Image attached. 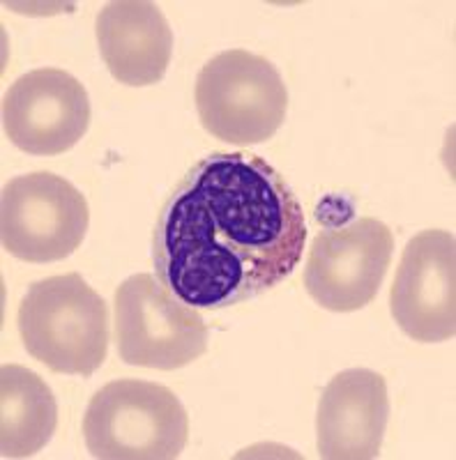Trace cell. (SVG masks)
I'll list each match as a JSON object with an SVG mask.
<instances>
[{
	"label": "cell",
	"instance_id": "1",
	"mask_svg": "<svg viewBox=\"0 0 456 460\" xmlns=\"http://www.w3.org/2000/svg\"><path fill=\"white\" fill-rule=\"evenodd\" d=\"M304 244L302 203L282 172L252 152H212L164 200L152 265L180 302L219 311L286 281Z\"/></svg>",
	"mask_w": 456,
	"mask_h": 460
},
{
	"label": "cell",
	"instance_id": "2",
	"mask_svg": "<svg viewBox=\"0 0 456 460\" xmlns=\"http://www.w3.org/2000/svg\"><path fill=\"white\" fill-rule=\"evenodd\" d=\"M32 359L53 373L90 377L109 350V309L81 274L35 281L16 314Z\"/></svg>",
	"mask_w": 456,
	"mask_h": 460
},
{
	"label": "cell",
	"instance_id": "3",
	"mask_svg": "<svg viewBox=\"0 0 456 460\" xmlns=\"http://www.w3.org/2000/svg\"><path fill=\"white\" fill-rule=\"evenodd\" d=\"M84 438L93 458L174 460L187 447L189 417L168 387L127 377L90 398Z\"/></svg>",
	"mask_w": 456,
	"mask_h": 460
},
{
	"label": "cell",
	"instance_id": "4",
	"mask_svg": "<svg viewBox=\"0 0 456 460\" xmlns=\"http://www.w3.org/2000/svg\"><path fill=\"white\" fill-rule=\"evenodd\" d=\"M194 100L203 129L231 146L270 141L289 111L279 69L245 49L217 53L201 67Z\"/></svg>",
	"mask_w": 456,
	"mask_h": 460
},
{
	"label": "cell",
	"instance_id": "5",
	"mask_svg": "<svg viewBox=\"0 0 456 460\" xmlns=\"http://www.w3.org/2000/svg\"><path fill=\"white\" fill-rule=\"evenodd\" d=\"M118 355L130 367L175 371L208 350V327L152 274H134L116 290Z\"/></svg>",
	"mask_w": 456,
	"mask_h": 460
},
{
	"label": "cell",
	"instance_id": "6",
	"mask_svg": "<svg viewBox=\"0 0 456 460\" xmlns=\"http://www.w3.org/2000/svg\"><path fill=\"white\" fill-rule=\"evenodd\" d=\"M88 224V200L60 175L28 172L3 189L0 237L3 249L19 261H65L85 240Z\"/></svg>",
	"mask_w": 456,
	"mask_h": 460
},
{
	"label": "cell",
	"instance_id": "7",
	"mask_svg": "<svg viewBox=\"0 0 456 460\" xmlns=\"http://www.w3.org/2000/svg\"><path fill=\"white\" fill-rule=\"evenodd\" d=\"M392 253V230L373 217L320 230L304 267V288L320 309L360 311L376 299Z\"/></svg>",
	"mask_w": 456,
	"mask_h": 460
},
{
	"label": "cell",
	"instance_id": "8",
	"mask_svg": "<svg viewBox=\"0 0 456 460\" xmlns=\"http://www.w3.org/2000/svg\"><path fill=\"white\" fill-rule=\"evenodd\" d=\"M394 323L417 343L456 334V242L450 230H422L406 244L389 290Z\"/></svg>",
	"mask_w": 456,
	"mask_h": 460
},
{
	"label": "cell",
	"instance_id": "9",
	"mask_svg": "<svg viewBox=\"0 0 456 460\" xmlns=\"http://www.w3.org/2000/svg\"><path fill=\"white\" fill-rule=\"evenodd\" d=\"M88 125V90L63 69L26 72L3 97V129L7 138L35 157L72 150L85 137Z\"/></svg>",
	"mask_w": 456,
	"mask_h": 460
},
{
	"label": "cell",
	"instance_id": "10",
	"mask_svg": "<svg viewBox=\"0 0 456 460\" xmlns=\"http://www.w3.org/2000/svg\"><path fill=\"white\" fill-rule=\"evenodd\" d=\"M389 421L385 377L348 368L327 382L316 414V447L326 460L378 458Z\"/></svg>",
	"mask_w": 456,
	"mask_h": 460
},
{
	"label": "cell",
	"instance_id": "11",
	"mask_svg": "<svg viewBox=\"0 0 456 460\" xmlns=\"http://www.w3.org/2000/svg\"><path fill=\"white\" fill-rule=\"evenodd\" d=\"M94 35L111 76L130 88L164 79L174 56V31L159 5L148 0H113L100 10Z\"/></svg>",
	"mask_w": 456,
	"mask_h": 460
},
{
	"label": "cell",
	"instance_id": "12",
	"mask_svg": "<svg viewBox=\"0 0 456 460\" xmlns=\"http://www.w3.org/2000/svg\"><path fill=\"white\" fill-rule=\"evenodd\" d=\"M58 429V402L35 371L5 364L0 371V456L31 458Z\"/></svg>",
	"mask_w": 456,
	"mask_h": 460
}]
</instances>
